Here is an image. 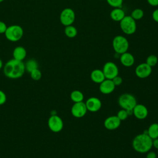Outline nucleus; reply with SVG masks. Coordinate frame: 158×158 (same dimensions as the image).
Masks as SVG:
<instances>
[{
	"instance_id": "nucleus-1",
	"label": "nucleus",
	"mask_w": 158,
	"mask_h": 158,
	"mask_svg": "<svg viewBox=\"0 0 158 158\" xmlns=\"http://www.w3.org/2000/svg\"><path fill=\"white\" fill-rule=\"evenodd\" d=\"M25 72V63L14 58L8 60L3 66L4 74L10 79H17L22 77Z\"/></svg>"
},
{
	"instance_id": "nucleus-2",
	"label": "nucleus",
	"mask_w": 158,
	"mask_h": 158,
	"mask_svg": "<svg viewBox=\"0 0 158 158\" xmlns=\"http://www.w3.org/2000/svg\"><path fill=\"white\" fill-rule=\"evenodd\" d=\"M132 146L135 151L139 153H146L152 147V139L147 134L146 130L136 135L132 141Z\"/></svg>"
},
{
	"instance_id": "nucleus-3",
	"label": "nucleus",
	"mask_w": 158,
	"mask_h": 158,
	"mask_svg": "<svg viewBox=\"0 0 158 158\" xmlns=\"http://www.w3.org/2000/svg\"><path fill=\"white\" fill-rule=\"evenodd\" d=\"M6 39L11 42H17L21 40L23 35V30L19 25L13 24L7 27L5 33Z\"/></svg>"
},
{
	"instance_id": "nucleus-4",
	"label": "nucleus",
	"mask_w": 158,
	"mask_h": 158,
	"mask_svg": "<svg viewBox=\"0 0 158 158\" xmlns=\"http://www.w3.org/2000/svg\"><path fill=\"white\" fill-rule=\"evenodd\" d=\"M119 106L126 110H132L137 104L136 98L131 94L124 93L120 95L118 99Z\"/></svg>"
},
{
	"instance_id": "nucleus-5",
	"label": "nucleus",
	"mask_w": 158,
	"mask_h": 158,
	"mask_svg": "<svg viewBox=\"0 0 158 158\" xmlns=\"http://www.w3.org/2000/svg\"><path fill=\"white\" fill-rule=\"evenodd\" d=\"M112 47L115 53L120 55L127 52L129 48V42L125 36L117 35L112 40Z\"/></svg>"
},
{
	"instance_id": "nucleus-6",
	"label": "nucleus",
	"mask_w": 158,
	"mask_h": 158,
	"mask_svg": "<svg viewBox=\"0 0 158 158\" xmlns=\"http://www.w3.org/2000/svg\"><path fill=\"white\" fill-rule=\"evenodd\" d=\"M120 27L122 31L126 35H132L136 30V23L130 15L125 17L120 22Z\"/></svg>"
},
{
	"instance_id": "nucleus-7",
	"label": "nucleus",
	"mask_w": 158,
	"mask_h": 158,
	"mask_svg": "<svg viewBox=\"0 0 158 158\" xmlns=\"http://www.w3.org/2000/svg\"><path fill=\"white\" fill-rule=\"evenodd\" d=\"M60 23L65 27L72 25L75 20V13L74 10L69 7L64 9L59 15Z\"/></svg>"
},
{
	"instance_id": "nucleus-8",
	"label": "nucleus",
	"mask_w": 158,
	"mask_h": 158,
	"mask_svg": "<svg viewBox=\"0 0 158 158\" xmlns=\"http://www.w3.org/2000/svg\"><path fill=\"white\" fill-rule=\"evenodd\" d=\"M102 72L106 79L112 80L116 76L118 75V68L117 65L113 62H107L104 64Z\"/></svg>"
},
{
	"instance_id": "nucleus-9",
	"label": "nucleus",
	"mask_w": 158,
	"mask_h": 158,
	"mask_svg": "<svg viewBox=\"0 0 158 158\" xmlns=\"http://www.w3.org/2000/svg\"><path fill=\"white\" fill-rule=\"evenodd\" d=\"M48 125L49 128L54 133L60 132L63 127L64 123L62 119L58 116L57 115H51L48 120Z\"/></svg>"
},
{
	"instance_id": "nucleus-10",
	"label": "nucleus",
	"mask_w": 158,
	"mask_h": 158,
	"mask_svg": "<svg viewBox=\"0 0 158 158\" xmlns=\"http://www.w3.org/2000/svg\"><path fill=\"white\" fill-rule=\"evenodd\" d=\"M88 110L86 109L85 103L83 101L79 102H75L72 106L71 113L74 117L81 118L85 115Z\"/></svg>"
},
{
	"instance_id": "nucleus-11",
	"label": "nucleus",
	"mask_w": 158,
	"mask_h": 158,
	"mask_svg": "<svg viewBox=\"0 0 158 158\" xmlns=\"http://www.w3.org/2000/svg\"><path fill=\"white\" fill-rule=\"evenodd\" d=\"M152 72V67L146 62L139 64L135 69V74L139 78H146L148 77Z\"/></svg>"
},
{
	"instance_id": "nucleus-12",
	"label": "nucleus",
	"mask_w": 158,
	"mask_h": 158,
	"mask_svg": "<svg viewBox=\"0 0 158 158\" xmlns=\"http://www.w3.org/2000/svg\"><path fill=\"white\" fill-rule=\"evenodd\" d=\"M85 103L87 110L91 112H96L98 111L102 106L101 100L96 97H91L88 98Z\"/></svg>"
},
{
	"instance_id": "nucleus-13",
	"label": "nucleus",
	"mask_w": 158,
	"mask_h": 158,
	"mask_svg": "<svg viewBox=\"0 0 158 158\" xmlns=\"http://www.w3.org/2000/svg\"><path fill=\"white\" fill-rule=\"evenodd\" d=\"M121 123V120L117 115H112L106 118L104 122V127L109 130H114L118 128Z\"/></svg>"
},
{
	"instance_id": "nucleus-14",
	"label": "nucleus",
	"mask_w": 158,
	"mask_h": 158,
	"mask_svg": "<svg viewBox=\"0 0 158 158\" xmlns=\"http://www.w3.org/2000/svg\"><path fill=\"white\" fill-rule=\"evenodd\" d=\"M115 86L112 80L105 79L99 84V89L100 92L104 94H109L114 91Z\"/></svg>"
},
{
	"instance_id": "nucleus-15",
	"label": "nucleus",
	"mask_w": 158,
	"mask_h": 158,
	"mask_svg": "<svg viewBox=\"0 0 158 158\" xmlns=\"http://www.w3.org/2000/svg\"><path fill=\"white\" fill-rule=\"evenodd\" d=\"M133 115L136 118L143 120L147 117L148 115V110L144 105L137 104L133 109Z\"/></svg>"
},
{
	"instance_id": "nucleus-16",
	"label": "nucleus",
	"mask_w": 158,
	"mask_h": 158,
	"mask_svg": "<svg viewBox=\"0 0 158 158\" xmlns=\"http://www.w3.org/2000/svg\"><path fill=\"white\" fill-rule=\"evenodd\" d=\"M120 61L123 66L129 67L132 66L134 64L135 57L132 54H131L128 52H125L120 54Z\"/></svg>"
},
{
	"instance_id": "nucleus-17",
	"label": "nucleus",
	"mask_w": 158,
	"mask_h": 158,
	"mask_svg": "<svg viewBox=\"0 0 158 158\" xmlns=\"http://www.w3.org/2000/svg\"><path fill=\"white\" fill-rule=\"evenodd\" d=\"M12 56L13 58L16 60L23 61L27 56V51L24 47L18 46L14 49Z\"/></svg>"
},
{
	"instance_id": "nucleus-18",
	"label": "nucleus",
	"mask_w": 158,
	"mask_h": 158,
	"mask_svg": "<svg viewBox=\"0 0 158 158\" xmlns=\"http://www.w3.org/2000/svg\"><path fill=\"white\" fill-rule=\"evenodd\" d=\"M125 11L122 9V7L114 8L110 13V17L111 19L115 22H120L125 17Z\"/></svg>"
},
{
	"instance_id": "nucleus-19",
	"label": "nucleus",
	"mask_w": 158,
	"mask_h": 158,
	"mask_svg": "<svg viewBox=\"0 0 158 158\" xmlns=\"http://www.w3.org/2000/svg\"><path fill=\"white\" fill-rule=\"evenodd\" d=\"M90 78L94 83L98 84H100L106 79L102 70L100 69L93 70L90 74Z\"/></svg>"
},
{
	"instance_id": "nucleus-20",
	"label": "nucleus",
	"mask_w": 158,
	"mask_h": 158,
	"mask_svg": "<svg viewBox=\"0 0 158 158\" xmlns=\"http://www.w3.org/2000/svg\"><path fill=\"white\" fill-rule=\"evenodd\" d=\"M147 134L152 139L158 138V123H153L149 125L148 129L146 130Z\"/></svg>"
},
{
	"instance_id": "nucleus-21",
	"label": "nucleus",
	"mask_w": 158,
	"mask_h": 158,
	"mask_svg": "<svg viewBox=\"0 0 158 158\" xmlns=\"http://www.w3.org/2000/svg\"><path fill=\"white\" fill-rule=\"evenodd\" d=\"M64 33L67 37L69 38H73L77 35L78 31L75 27L73 26L72 25H70L66 26L65 27Z\"/></svg>"
},
{
	"instance_id": "nucleus-22",
	"label": "nucleus",
	"mask_w": 158,
	"mask_h": 158,
	"mask_svg": "<svg viewBox=\"0 0 158 158\" xmlns=\"http://www.w3.org/2000/svg\"><path fill=\"white\" fill-rule=\"evenodd\" d=\"M70 97L74 103L81 102L84 99V95L83 93L79 90H73L72 91Z\"/></svg>"
},
{
	"instance_id": "nucleus-23",
	"label": "nucleus",
	"mask_w": 158,
	"mask_h": 158,
	"mask_svg": "<svg viewBox=\"0 0 158 158\" xmlns=\"http://www.w3.org/2000/svg\"><path fill=\"white\" fill-rule=\"evenodd\" d=\"M25 71L30 73L32 70L38 68V62L34 59H28L25 63Z\"/></svg>"
},
{
	"instance_id": "nucleus-24",
	"label": "nucleus",
	"mask_w": 158,
	"mask_h": 158,
	"mask_svg": "<svg viewBox=\"0 0 158 158\" xmlns=\"http://www.w3.org/2000/svg\"><path fill=\"white\" fill-rule=\"evenodd\" d=\"M130 16L135 20H138L141 19L144 16V11L143 9L139 8H136L133 10V11L131 13Z\"/></svg>"
},
{
	"instance_id": "nucleus-25",
	"label": "nucleus",
	"mask_w": 158,
	"mask_h": 158,
	"mask_svg": "<svg viewBox=\"0 0 158 158\" xmlns=\"http://www.w3.org/2000/svg\"><path fill=\"white\" fill-rule=\"evenodd\" d=\"M157 62L158 58L156 55L154 54H151L149 56H148L146 60V63L151 67L155 66L157 64Z\"/></svg>"
},
{
	"instance_id": "nucleus-26",
	"label": "nucleus",
	"mask_w": 158,
	"mask_h": 158,
	"mask_svg": "<svg viewBox=\"0 0 158 158\" xmlns=\"http://www.w3.org/2000/svg\"><path fill=\"white\" fill-rule=\"evenodd\" d=\"M30 74L31 78L33 80H36V81L39 80L40 79H41V78L42 77L41 72L40 71V69H38V68L32 70L31 72H30Z\"/></svg>"
},
{
	"instance_id": "nucleus-27",
	"label": "nucleus",
	"mask_w": 158,
	"mask_h": 158,
	"mask_svg": "<svg viewBox=\"0 0 158 158\" xmlns=\"http://www.w3.org/2000/svg\"><path fill=\"white\" fill-rule=\"evenodd\" d=\"M106 1L110 6L114 8H117L122 7L123 0H106Z\"/></svg>"
},
{
	"instance_id": "nucleus-28",
	"label": "nucleus",
	"mask_w": 158,
	"mask_h": 158,
	"mask_svg": "<svg viewBox=\"0 0 158 158\" xmlns=\"http://www.w3.org/2000/svg\"><path fill=\"white\" fill-rule=\"evenodd\" d=\"M117 116L122 121V120H124L127 119L129 115L126 110L122 109L117 112Z\"/></svg>"
},
{
	"instance_id": "nucleus-29",
	"label": "nucleus",
	"mask_w": 158,
	"mask_h": 158,
	"mask_svg": "<svg viewBox=\"0 0 158 158\" xmlns=\"http://www.w3.org/2000/svg\"><path fill=\"white\" fill-rule=\"evenodd\" d=\"M6 100H7L6 94L3 91L0 90V105L4 104L6 102Z\"/></svg>"
},
{
	"instance_id": "nucleus-30",
	"label": "nucleus",
	"mask_w": 158,
	"mask_h": 158,
	"mask_svg": "<svg viewBox=\"0 0 158 158\" xmlns=\"http://www.w3.org/2000/svg\"><path fill=\"white\" fill-rule=\"evenodd\" d=\"M112 81L114 83L115 86H119L120 85H121L122 83V81H123L122 78L120 76H118V75H117L115 77H114L113 79H112Z\"/></svg>"
},
{
	"instance_id": "nucleus-31",
	"label": "nucleus",
	"mask_w": 158,
	"mask_h": 158,
	"mask_svg": "<svg viewBox=\"0 0 158 158\" xmlns=\"http://www.w3.org/2000/svg\"><path fill=\"white\" fill-rule=\"evenodd\" d=\"M7 28V26L6 23L0 20V34H3V33L4 34Z\"/></svg>"
},
{
	"instance_id": "nucleus-32",
	"label": "nucleus",
	"mask_w": 158,
	"mask_h": 158,
	"mask_svg": "<svg viewBox=\"0 0 158 158\" xmlns=\"http://www.w3.org/2000/svg\"><path fill=\"white\" fill-rule=\"evenodd\" d=\"M152 17L154 21L158 23V9H156L152 12Z\"/></svg>"
},
{
	"instance_id": "nucleus-33",
	"label": "nucleus",
	"mask_w": 158,
	"mask_h": 158,
	"mask_svg": "<svg viewBox=\"0 0 158 158\" xmlns=\"http://www.w3.org/2000/svg\"><path fill=\"white\" fill-rule=\"evenodd\" d=\"M146 158H157V154L154 151H148Z\"/></svg>"
},
{
	"instance_id": "nucleus-34",
	"label": "nucleus",
	"mask_w": 158,
	"mask_h": 158,
	"mask_svg": "<svg viewBox=\"0 0 158 158\" xmlns=\"http://www.w3.org/2000/svg\"><path fill=\"white\" fill-rule=\"evenodd\" d=\"M148 3L151 6H158V0H147Z\"/></svg>"
},
{
	"instance_id": "nucleus-35",
	"label": "nucleus",
	"mask_w": 158,
	"mask_h": 158,
	"mask_svg": "<svg viewBox=\"0 0 158 158\" xmlns=\"http://www.w3.org/2000/svg\"><path fill=\"white\" fill-rule=\"evenodd\" d=\"M152 146L158 149V138L152 139Z\"/></svg>"
},
{
	"instance_id": "nucleus-36",
	"label": "nucleus",
	"mask_w": 158,
	"mask_h": 158,
	"mask_svg": "<svg viewBox=\"0 0 158 158\" xmlns=\"http://www.w3.org/2000/svg\"><path fill=\"white\" fill-rule=\"evenodd\" d=\"M3 67V62L2 60L0 59V69H1Z\"/></svg>"
},
{
	"instance_id": "nucleus-37",
	"label": "nucleus",
	"mask_w": 158,
	"mask_h": 158,
	"mask_svg": "<svg viewBox=\"0 0 158 158\" xmlns=\"http://www.w3.org/2000/svg\"><path fill=\"white\" fill-rule=\"evenodd\" d=\"M4 1V0H0V3H1V2H3Z\"/></svg>"
},
{
	"instance_id": "nucleus-38",
	"label": "nucleus",
	"mask_w": 158,
	"mask_h": 158,
	"mask_svg": "<svg viewBox=\"0 0 158 158\" xmlns=\"http://www.w3.org/2000/svg\"><path fill=\"white\" fill-rule=\"evenodd\" d=\"M157 153H158V152H157Z\"/></svg>"
}]
</instances>
